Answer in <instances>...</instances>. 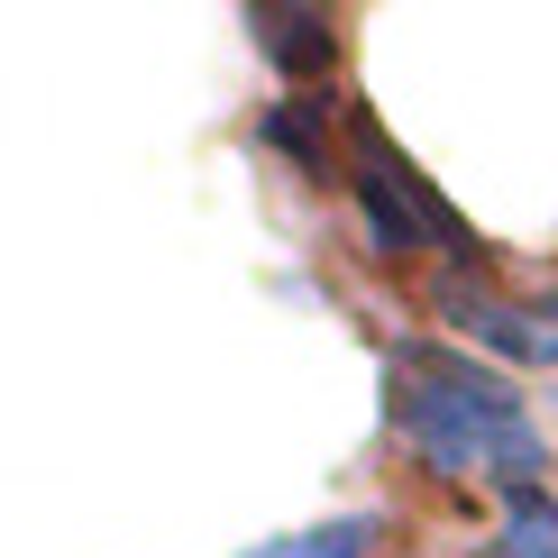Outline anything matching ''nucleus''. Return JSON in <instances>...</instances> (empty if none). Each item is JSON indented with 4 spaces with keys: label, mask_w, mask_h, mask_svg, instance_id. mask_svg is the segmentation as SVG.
<instances>
[{
    "label": "nucleus",
    "mask_w": 558,
    "mask_h": 558,
    "mask_svg": "<svg viewBox=\"0 0 558 558\" xmlns=\"http://www.w3.org/2000/svg\"><path fill=\"white\" fill-rule=\"evenodd\" d=\"M439 312H449L476 348H495L504 366H558V302L531 312V302H495V293H468V284H439Z\"/></svg>",
    "instance_id": "f03ea898"
},
{
    "label": "nucleus",
    "mask_w": 558,
    "mask_h": 558,
    "mask_svg": "<svg viewBox=\"0 0 558 558\" xmlns=\"http://www.w3.org/2000/svg\"><path fill=\"white\" fill-rule=\"evenodd\" d=\"M385 422L412 439L430 476L449 485H504V495H541V430L522 412V385L504 366L468 357V348H430V339H403L385 357Z\"/></svg>",
    "instance_id": "f257e3e1"
},
{
    "label": "nucleus",
    "mask_w": 558,
    "mask_h": 558,
    "mask_svg": "<svg viewBox=\"0 0 558 558\" xmlns=\"http://www.w3.org/2000/svg\"><path fill=\"white\" fill-rule=\"evenodd\" d=\"M247 37L275 74L293 83H320L339 64V19L330 10H302V0H247Z\"/></svg>",
    "instance_id": "7ed1b4c3"
},
{
    "label": "nucleus",
    "mask_w": 558,
    "mask_h": 558,
    "mask_svg": "<svg viewBox=\"0 0 558 558\" xmlns=\"http://www.w3.org/2000/svg\"><path fill=\"white\" fill-rule=\"evenodd\" d=\"M376 541H385V513H330V522L293 531V541H266V549H247V558H366Z\"/></svg>",
    "instance_id": "39448f33"
},
{
    "label": "nucleus",
    "mask_w": 558,
    "mask_h": 558,
    "mask_svg": "<svg viewBox=\"0 0 558 558\" xmlns=\"http://www.w3.org/2000/svg\"><path fill=\"white\" fill-rule=\"evenodd\" d=\"M485 558H558V504L549 495H504V531Z\"/></svg>",
    "instance_id": "423d86ee"
},
{
    "label": "nucleus",
    "mask_w": 558,
    "mask_h": 558,
    "mask_svg": "<svg viewBox=\"0 0 558 558\" xmlns=\"http://www.w3.org/2000/svg\"><path fill=\"white\" fill-rule=\"evenodd\" d=\"M257 137H266L275 156H293L312 183H348V137L330 129V101H320V92H293V101H275L266 120H257Z\"/></svg>",
    "instance_id": "20e7f679"
}]
</instances>
